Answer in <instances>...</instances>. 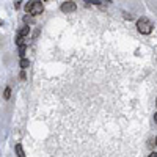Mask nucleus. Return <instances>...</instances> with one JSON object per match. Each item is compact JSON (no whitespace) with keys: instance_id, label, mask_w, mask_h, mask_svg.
Instances as JSON below:
<instances>
[{"instance_id":"1","label":"nucleus","mask_w":157,"mask_h":157,"mask_svg":"<svg viewBox=\"0 0 157 157\" xmlns=\"http://www.w3.org/2000/svg\"><path fill=\"white\" fill-rule=\"evenodd\" d=\"M43 10H44V6H43V3L41 2H36V0H30L28 3H25V11L27 13H30V14H41L43 13Z\"/></svg>"},{"instance_id":"2","label":"nucleus","mask_w":157,"mask_h":157,"mask_svg":"<svg viewBox=\"0 0 157 157\" xmlns=\"http://www.w3.org/2000/svg\"><path fill=\"white\" fill-rule=\"evenodd\" d=\"M137 28H138V32L143 33V35H149V33L152 32V25L146 17H141L137 21Z\"/></svg>"},{"instance_id":"3","label":"nucleus","mask_w":157,"mask_h":157,"mask_svg":"<svg viewBox=\"0 0 157 157\" xmlns=\"http://www.w3.org/2000/svg\"><path fill=\"white\" fill-rule=\"evenodd\" d=\"M75 10H77V5L72 2H64L63 5H61V11H63V13H72V11H75Z\"/></svg>"},{"instance_id":"4","label":"nucleus","mask_w":157,"mask_h":157,"mask_svg":"<svg viewBox=\"0 0 157 157\" xmlns=\"http://www.w3.org/2000/svg\"><path fill=\"white\" fill-rule=\"evenodd\" d=\"M14 151H16L17 157H25V152H24V149H22V145H21V143H17V145H16Z\"/></svg>"},{"instance_id":"5","label":"nucleus","mask_w":157,"mask_h":157,"mask_svg":"<svg viewBox=\"0 0 157 157\" xmlns=\"http://www.w3.org/2000/svg\"><path fill=\"white\" fill-rule=\"evenodd\" d=\"M28 33H30V27L27 25V27H24V28L19 32V36H28Z\"/></svg>"},{"instance_id":"6","label":"nucleus","mask_w":157,"mask_h":157,"mask_svg":"<svg viewBox=\"0 0 157 157\" xmlns=\"http://www.w3.org/2000/svg\"><path fill=\"white\" fill-rule=\"evenodd\" d=\"M19 64H21V68H22V69H27V68L30 66V61L27 60V58H22V60H21V63H19Z\"/></svg>"},{"instance_id":"7","label":"nucleus","mask_w":157,"mask_h":157,"mask_svg":"<svg viewBox=\"0 0 157 157\" xmlns=\"http://www.w3.org/2000/svg\"><path fill=\"white\" fill-rule=\"evenodd\" d=\"M25 52H27V46H21V47H19V57H22V58H24Z\"/></svg>"},{"instance_id":"8","label":"nucleus","mask_w":157,"mask_h":157,"mask_svg":"<svg viewBox=\"0 0 157 157\" xmlns=\"http://www.w3.org/2000/svg\"><path fill=\"white\" fill-rule=\"evenodd\" d=\"M10 96H11V88L6 86V88H5V93H3V98H5V99H10Z\"/></svg>"},{"instance_id":"9","label":"nucleus","mask_w":157,"mask_h":157,"mask_svg":"<svg viewBox=\"0 0 157 157\" xmlns=\"http://www.w3.org/2000/svg\"><path fill=\"white\" fill-rule=\"evenodd\" d=\"M16 44L19 46V47H21V46H25L24 44V36H17L16 38Z\"/></svg>"},{"instance_id":"10","label":"nucleus","mask_w":157,"mask_h":157,"mask_svg":"<svg viewBox=\"0 0 157 157\" xmlns=\"http://www.w3.org/2000/svg\"><path fill=\"white\" fill-rule=\"evenodd\" d=\"M86 3H94V5H99V0H85Z\"/></svg>"},{"instance_id":"11","label":"nucleus","mask_w":157,"mask_h":157,"mask_svg":"<svg viewBox=\"0 0 157 157\" xmlns=\"http://www.w3.org/2000/svg\"><path fill=\"white\" fill-rule=\"evenodd\" d=\"M19 6H21V0H16V2H14V8H19Z\"/></svg>"},{"instance_id":"12","label":"nucleus","mask_w":157,"mask_h":157,"mask_svg":"<svg viewBox=\"0 0 157 157\" xmlns=\"http://www.w3.org/2000/svg\"><path fill=\"white\" fill-rule=\"evenodd\" d=\"M24 21H25V24H30V22H33V19H32V17H28V16H27V17L24 19Z\"/></svg>"},{"instance_id":"13","label":"nucleus","mask_w":157,"mask_h":157,"mask_svg":"<svg viewBox=\"0 0 157 157\" xmlns=\"http://www.w3.org/2000/svg\"><path fill=\"white\" fill-rule=\"evenodd\" d=\"M25 77H27V75H25V72H24V71H22V72H21V79H22V80H24Z\"/></svg>"},{"instance_id":"14","label":"nucleus","mask_w":157,"mask_h":157,"mask_svg":"<svg viewBox=\"0 0 157 157\" xmlns=\"http://www.w3.org/2000/svg\"><path fill=\"white\" fill-rule=\"evenodd\" d=\"M148 157H157V152H151V154H149Z\"/></svg>"},{"instance_id":"15","label":"nucleus","mask_w":157,"mask_h":157,"mask_svg":"<svg viewBox=\"0 0 157 157\" xmlns=\"http://www.w3.org/2000/svg\"><path fill=\"white\" fill-rule=\"evenodd\" d=\"M154 122H156V124H157V113L154 115Z\"/></svg>"},{"instance_id":"16","label":"nucleus","mask_w":157,"mask_h":157,"mask_svg":"<svg viewBox=\"0 0 157 157\" xmlns=\"http://www.w3.org/2000/svg\"><path fill=\"white\" fill-rule=\"evenodd\" d=\"M102 2H105V3H112V0H102Z\"/></svg>"},{"instance_id":"17","label":"nucleus","mask_w":157,"mask_h":157,"mask_svg":"<svg viewBox=\"0 0 157 157\" xmlns=\"http://www.w3.org/2000/svg\"><path fill=\"white\" fill-rule=\"evenodd\" d=\"M156 145H157V137H156Z\"/></svg>"},{"instance_id":"18","label":"nucleus","mask_w":157,"mask_h":157,"mask_svg":"<svg viewBox=\"0 0 157 157\" xmlns=\"http://www.w3.org/2000/svg\"><path fill=\"white\" fill-rule=\"evenodd\" d=\"M156 105H157V99H156Z\"/></svg>"}]
</instances>
